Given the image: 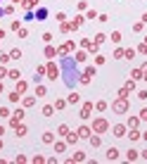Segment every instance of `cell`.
<instances>
[{
  "mask_svg": "<svg viewBox=\"0 0 147 164\" xmlns=\"http://www.w3.org/2000/svg\"><path fill=\"white\" fill-rule=\"evenodd\" d=\"M138 52H143V55H147V45H145V43H143V45L138 48Z\"/></svg>",
  "mask_w": 147,
  "mask_h": 164,
  "instance_id": "50",
  "label": "cell"
},
{
  "mask_svg": "<svg viewBox=\"0 0 147 164\" xmlns=\"http://www.w3.org/2000/svg\"><path fill=\"white\" fill-rule=\"evenodd\" d=\"M88 140H90V145H93V148H97V145L102 143V138H100V133H95V136L90 133V136H88Z\"/></svg>",
  "mask_w": 147,
  "mask_h": 164,
  "instance_id": "14",
  "label": "cell"
},
{
  "mask_svg": "<svg viewBox=\"0 0 147 164\" xmlns=\"http://www.w3.org/2000/svg\"><path fill=\"white\" fill-rule=\"evenodd\" d=\"M52 112H55V105H45L43 107V117H52Z\"/></svg>",
  "mask_w": 147,
  "mask_h": 164,
  "instance_id": "19",
  "label": "cell"
},
{
  "mask_svg": "<svg viewBox=\"0 0 147 164\" xmlns=\"http://www.w3.org/2000/svg\"><path fill=\"white\" fill-rule=\"evenodd\" d=\"M114 57H116V60H121V57H123V50H121V48H119V50H114Z\"/></svg>",
  "mask_w": 147,
  "mask_h": 164,
  "instance_id": "49",
  "label": "cell"
},
{
  "mask_svg": "<svg viewBox=\"0 0 147 164\" xmlns=\"http://www.w3.org/2000/svg\"><path fill=\"white\" fill-rule=\"evenodd\" d=\"M138 98H140V100H147V91H140V93H138Z\"/></svg>",
  "mask_w": 147,
  "mask_h": 164,
  "instance_id": "51",
  "label": "cell"
},
{
  "mask_svg": "<svg viewBox=\"0 0 147 164\" xmlns=\"http://www.w3.org/2000/svg\"><path fill=\"white\" fill-rule=\"evenodd\" d=\"M86 60H88L86 52H76V62H86Z\"/></svg>",
  "mask_w": 147,
  "mask_h": 164,
  "instance_id": "35",
  "label": "cell"
},
{
  "mask_svg": "<svg viewBox=\"0 0 147 164\" xmlns=\"http://www.w3.org/2000/svg\"><path fill=\"white\" fill-rule=\"evenodd\" d=\"M86 19H97V12H95V10H88V14H86Z\"/></svg>",
  "mask_w": 147,
  "mask_h": 164,
  "instance_id": "39",
  "label": "cell"
},
{
  "mask_svg": "<svg viewBox=\"0 0 147 164\" xmlns=\"http://www.w3.org/2000/svg\"><path fill=\"white\" fill-rule=\"evenodd\" d=\"M145 45H147V36H145Z\"/></svg>",
  "mask_w": 147,
  "mask_h": 164,
  "instance_id": "60",
  "label": "cell"
},
{
  "mask_svg": "<svg viewBox=\"0 0 147 164\" xmlns=\"http://www.w3.org/2000/svg\"><path fill=\"white\" fill-rule=\"evenodd\" d=\"M7 79H12V81H19V79H22V71H19V69H10V71H7Z\"/></svg>",
  "mask_w": 147,
  "mask_h": 164,
  "instance_id": "12",
  "label": "cell"
},
{
  "mask_svg": "<svg viewBox=\"0 0 147 164\" xmlns=\"http://www.w3.org/2000/svg\"><path fill=\"white\" fill-rule=\"evenodd\" d=\"M95 76V67H88L86 69V74H81L78 76V83H90V79Z\"/></svg>",
  "mask_w": 147,
  "mask_h": 164,
  "instance_id": "7",
  "label": "cell"
},
{
  "mask_svg": "<svg viewBox=\"0 0 147 164\" xmlns=\"http://www.w3.org/2000/svg\"><path fill=\"white\" fill-rule=\"evenodd\" d=\"M138 124H140V117H131L126 126H128V129H138Z\"/></svg>",
  "mask_w": 147,
  "mask_h": 164,
  "instance_id": "18",
  "label": "cell"
},
{
  "mask_svg": "<svg viewBox=\"0 0 147 164\" xmlns=\"http://www.w3.org/2000/svg\"><path fill=\"white\" fill-rule=\"evenodd\" d=\"M62 107H66V100H55V109H62Z\"/></svg>",
  "mask_w": 147,
  "mask_h": 164,
  "instance_id": "36",
  "label": "cell"
},
{
  "mask_svg": "<svg viewBox=\"0 0 147 164\" xmlns=\"http://www.w3.org/2000/svg\"><path fill=\"white\" fill-rule=\"evenodd\" d=\"M33 5H36V0H24V7H26V10H31Z\"/></svg>",
  "mask_w": 147,
  "mask_h": 164,
  "instance_id": "45",
  "label": "cell"
},
{
  "mask_svg": "<svg viewBox=\"0 0 147 164\" xmlns=\"http://www.w3.org/2000/svg\"><path fill=\"white\" fill-rule=\"evenodd\" d=\"M126 136H128L131 140H138V138H140L143 133H140V131H135V129H131V133H126Z\"/></svg>",
  "mask_w": 147,
  "mask_h": 164,
  "instance_id": "24",
  "label": "cell"
},
{
  "mask_svg": "<svg viewBox=\"0 0 147 164\" xmlns=\"http://www.w3.org/2000/svg\"><path fill=\"white\" fill-rule=\"evenodd\" d=\"M76 140H78V133H74V131L66 133V143H76Z\"/></svg>",
  "mask_w": 147,
  "mask_h": 164,
  "instance_id": "23",
  "label": "cell"
},
{
  "mask_svg": "<svg viewBox=\"0 0 147 164\" xmlns=\"http://www.w3.org/2000/svg\"><path fill=\"white\" fill-rule=\"evenodd\" d=\"M0 117H2V119L10 117V109H7V107H0Z\"/></svg>",
  "mask_w": 147,
  "mask_h": 164,
  "instance_id": "44",
  "label": "cell"
},
{
  "mask_svg": "<svg viewBox=\"0 0 147 164\" xmlns=\"http://www.w3.org/2000/svg\"><path fill=\"white\" fill-rule=\"evenodd\" d=\"M45 57H48V60H52V57H57V50H55V48H52L50 43L45 45Z\"/></svg>",
  "mask_w": 147,
  "mask_h": 164,
  "instance_id": "11",
  "label": "cell"
},
{
  "mask_svg": "<svg viewBox=\"0 0 147 164\" xmlns=\"http://www.w3.org/2000/svg\"><path fill=\"white\" fill-rule=\"evenodd\" d=\"M69 131H71V129H69L66 124H62V126H59V129H57V133H59V136H66V133H69Z\"/></svg>",
  "mask_w": 147,
  "mask_h": 164,
  "instance_id": "30",
  "label": "cell"
},
{
  "mask_svg": "<svg viewBox=\"0 0 147 164\" xmlns=\"http://www.w3.org/2000/svg\"><path fill=\"white\" fill-rule=\"evenodd\" d=\"M10 57H12V60H19V57H22V50H19V48L10 50Z\"/></svg>",
  "mask_w": 147,
  "mask_h": 164,
  "instance_id": "26",
  "label": "cell"
},
{
  "mask_svg": "<svg viewBox=\"0 0 147 164\" xmlns=\"http://www.w3.org/2000/svg\"><path fill=\"white\" fill-rule=\"evenodd\" d=\"M19 98H22V93H17V91H12V93L7 95V100H10V102H19Z\"/></svg>",
  "mask_w": 147,
  "mask_h": 164,
  "instance_id": "21",
  "label": "cell"
},
{
  "mask_svg": "<svg viewBox=\"0 0 147 164\" xmlns=\"http://www.w3.org/2000/svg\"><path fill=\"white\" fill-rule=\"evenodd\" d=\"M0 148H2V140H0Z\"/></svg>",
  "mask_w": 147,
  "mask_h": 164,
  "instance_id": "61",
  "label": "cell"
},
{
  "mask_svg": "<svg viewBox=\"0 0 147 164\" xmlns=\"http://www.w3.org/2000/svg\"><path fill=\"white\" fill-rule=\"evenodd\" d=\"M78 117H81L83 121L93 117V102H83V107H81V114H78Z\"/></svg>",
  "mask_w": 147,
  "mask_h": 164,
  "instance_id": "6",
  "label": "cell"
},
{
  "mask_svg": "<svg viewBox=\"0 0 147 164\" xmlns=\"http://www.w3.org/2000/svg\"><path fill=\"white\" fill-rule=\"evenodd\" d=\"M24 91H26V81L19 79V81H17V93H24Z\"/></svg>",
  "mask_w": 147,
  "mask_h": 164,
  "instance_id": "27",
  "label": "cell"
},
{
  "mask_svg": "<svg viewBox=\"0 0 147 164\" xmlns=\"http://www.w3.org/2000/svg\"><path fill=\"white\" fill-rule=\"evenodd\" d=\"M14 131H17V136H26V126H24V124H19Z\"/></svg>",
  "mask_w": 147,
  "mask_h": 164,
  "instance_id": "32",
  "label": "cell"
},
{
  "mask_svg": "<svg viewBox=\"0 0 147 164\" xmlns=\"http://www.w3.org/2000/svg\"><path fill=\"white\" fill-rule=\"evenodd\" d=\"M2 14H5V10H2V7H0V17H2Z\"/></svg>",
  "mask_w": 147,
  "mask_h": 164,
  "instance_id": "58",
  "label": "cell"
},
{
  "mask_svg": "<svg viewBox=\"0 0 147 164\" xmlns=\"http://www.w3.org/2000/svg\"><path fill=\"white\" fill-rule=\"evenodd\" d=\"M33 162L40 164V162H45V157H43V155H36V157H33Z\"/></svg>",
  "mask_w": 147,
  "mask_h": 164,
  "instance_id": "48",
  "label": "cell"
},
{
  "mask_svg": "<svg viewBox=\"0 0 147 164\" xmlns=\"http://www.w3.org/2000/svg\"><path fill=\"white\" fill-rule=\"evenodd\" d=\"M2 76H7V69H5V67H0V79H2Z\"/></svg>",
  "mask_w": 147,
  "mask_h": 164,
  "instance_id": "52",
  "label": "cell"
},
{
  "mask_svg": "<svg viewBox=\"0 0 147 164\" xmlns=\"http://www.w3.org/2000/svg\"><path fill=\"white\" fill-rule=\"evenodd\" d=\"M33 105H36V98H33V95L24 98V107H33Z\"/></svg>",
  "mask_w": 147,
  "mask_h": 164,
  "instance_id": "29",
  "label": "cell"
},
{
  "mask_svg": "<svg viewBox=\"0 0 147 164\" xmlns=\"http://www.w3.org/2000/svg\"><path fill=\"white\" fill-rule=\"evenodd\" d=\"M143 24H147V12H145V14H143Z\"/></svg>",
  "mask_w": 147,
  "mask_h": 164,
  "instance_id": "54",
  "label": "cell"
},
{
  "mask_svg": "<svg viewBox=\"0 0 147 164\" xmlns=\"http://www.w3.org/2000/svg\"><path fill=\"white\" fill-rule=\"evenodd\" d=\"M131 76H133V81H135V79H143L145 74H143V69H133V74H131Z\"/></svg>",
  "mask_w": 147,
  "mask_h": 164,
  "instance_id": "31",
  "label": "cell"
},
{
  "mask_svg": "<svg viewBox=\"0 0 147 164\" xmlns=\"http://www.w3.org/2000/svg\"><path fill=\"white\" fill-rule=\"evenodd\" d=\"M78 138H88L90 133H93V129H90V126H86V124H83V126H78Z\"/></svg>",
  "mask_w": 147,
  "mask_h": 164,
  "instance_id": "10",
  "label": "cell"
},
{
  "mask_svg": "<svg viewBox=\"0 0 147 164\" xmlns=\"http://www.w3.org/2000/svg\"><path fill=\"white\" fill-rule=\"evenodd\" d=\"M116 157H119V150H116V148H109V150H107V160H109V162H114Z\"/></svg>",
  "mask_w": 147,
  "mask_h": 164,
  "instance_id": "17",
  "label": "cell"
},
{
  "mask_svg": "<svg viewBox=\"0 0 147 164\" xmlns=\"http://www.w3.org/2000/svg\"><path fill=\"white\" fill-rule=\"evenodd\" d=\"M126 157H128V162H135V160H140V150H128Z\"/></svg>",
  "mask_w": 147,
  "mask_h": 164,
  "instance_id": "13",
  "label": "cell"
},
{
  "mask_svg": "<svg viewBox=\"0 0 147 164\" xmlns=\"http://www.w3.org/2000/svg\"><path fill=\"white\" fill-rule=\"evenodd\" d=\"M81 24H83V17H76V19H74V22H71L69 26H71V29H78Z\"/></svg>",
  "mask_w": 147,
  "mask_h": 164,
  "instance_id": "25",
  "label": "cell"
},
{
  "mask_svg": "<svg viewBox=\"0 0 147 164\" xmlns=\"http://www.w3.org/2000/svg\"><path fill=\"white\" fill-rule=\"evenodd\" d=\"M64 150H66L64 143H55V152H64Z\"/></svg>",
  "mask_w": 147,
  "mask_h": 164,
  "instance_id": "37",
  "label": "cell"
},
{
  "mask_svg": "<svg viewBox=\"0 0 147 164\" xmlns=\"http://www.w3.org/2000/svg\"><path fill=\"white\" fill-rule=\"evenodd\" d=\"M140 138H143V140H147V131H145V133H143V136H140Z\"/></svg>",
  "mask_w": 147,
  "mask_h": 164,
  "instance_id": "56",
  "label": "cell"
},
{
  "mask_svg": "<svg viewBox=\"0 0 147 164\" xmlns=\"http://www.w3.org/2000/svg\"><path fill=\"white\" fill-rule=\"evenodd\" d=\"M133 55H135V50H133V48H128V50H123V57H133Z\"/></svg>",
  "mask_w": 147,
  "mask_h": 164,
  "instance_id": "42",
  "label": "cell"
},
{
  "mask_svg": "<svg viewBox=\"0 0 147 164\" xmlns=\"http://www.w3.org/2000/svg\"><path fill=\"white\" fill-rule=\"evenodd\" d=\"M10 60H12V57H10V52H7V55H0V62H2V64H7Z\"/></svg>",
  "mask_w": 147,
  "mask_h": 164,
  "instance_id": "43",
  "label": "cell"
},
{
  "mask_svg": "<svg viewBox=\"0 0 147 164\" xmlns=\"http://www.w3.org/2000/svg\"><path fill=\"white\" fill-rule=\"evenodd\" d=\"M109 38H112L114 43H121V31H114V33H112V36H109Z\"/></svg>",
  "mask_w": 147,
  "mask_h": 164,
  "instance_id": "33",
  "label": "cell"
},
{
  "mask_svg": "<svg viewBox=\"0 0 147 164\" xmlns=\"http://www.w3.org/2000/svg\"><path fill=\"white\" fill-rule=\"evenodd\" d=\"M128 93H131V91H128V88H126V86H123V88H121V91H119V98H128Z\"/></svg>",
  "mask_w": 147,
  "mask_h": 164,
  "instance_id": "38",
  "label": "cell"
},
{
  "mask_svg": "<svg viewBox=\"0 0 147 164\" xmlns=\"http://www.w3.org/2000/svg\"><path fill=\"white\" fill-rule=\"evenodd\" d=\"M112 109L116 112V114H126L128 109H131V105H128V98H119L112 102Z\"/></svg>",
  "mask_w": 147,
  "mask_h": 164,
  "instance_id": "2",
  "label": "cell"
},
{
  "mask_svg": "<svg viewBox=\"0 0 147 164\" xmlns=\"http://www.w3.org/2000/svg\"><path fill=\"white\" fill-rule=\"evenodd\" d=\"M107 107H109V105H107V102H104V100H100V102H97V105H95V109H97V112H104V109H107Z\"/></svg>",
  "mask_w": 147,
  "mask_h": 164,
  "instance_id": "28",
  "label": "cell"
},
{
  "mask_svg": "<svg viewBox=\"0 0 147 164\" xmlns=\"http://www.w3.org/2000/svg\"><path fill=\"white\" fill-rule=\"evenodd\" d=\"M33 17H36V14H33L31 10H29V12H26V14H24V19H26V22H33Z\"/></svg>",
  "mask_w": 147,
  "mask_h": 164,
  "instance_id": "46",
  "label": "cell"
},
{
  "mask_svg": "<svg viewBox=\"0 0 147 164\" xmlns=\"http://www.w3.org/2000/svg\"><path fill=\"white\" fill-rule=\"evenodd\" d=\"M83 160H86V155H83V152H74L69 162H83Z\"/></svg>",
  "mask_w": 147,
  "mask_h": 164,
  "instance_id": "20",
  "label": "cell"
},
{
  "mask_svg": "<svg viewBox=\"0 0 147 164\" xmlns=\"http://www.w3.org/2000/svg\"><path fill=\"white\" fill-rule=\"evenodd\" d=\"M140 121H147V107L140 109Z\"/></svg>",
  "mask_w": 147,
  "mask_h": 164,
  "instance_id": "40",
  "label": "cell"
},
{
  "mask_svg": "<svg viewBox=\"0 0 147 164\" xmlns=\"http://www.w3.org/2000/svg\"><path fill=\"white\" fill-rule=\"evenodd\" d=\"M126 133H128V126L126 124H114L112 126V136H116V138H123Z\"/></svg>",
  "mask_w": 147,
  "mask_h": 164,
  "instance_id": "5",
  "label": "cell"
},
{
  "mask_svg": "<svg viewBox=\"0 0 147 164\" xmlns=\"http://www.w3.org/2000/svg\"><path fill=\"white\" fill-rule=\"evenodd\" d=\"M45 71H48V79H52V81H55V79L59 76V67H57V64H52V62L45 67Z\"/></svg>",
  "mask_w": 147,
  "mask_h": 164,
  "instance_id": "8",
  "label": "cell"
},
{
  "mask_svg": "<svg viewBox=\"0 0 147 164\" xmlns=\"http://www.w3.org/2000/svg\"><path fill=\"white\" fill-rule=\"evenodd\" d=\"M12 29H14V31H19V29H22V22H19V19H14V22H12Z\"/></svg>",
  "mask_w": 147,
  "mask_h": 164,
  "instance_id": "41",
  "label": "cell"
},
{
  "mask_svg": "<svg viewBox=\"0 0 147 164\" xmlns=\"http://www.w3.org/2000/svg\"><path fill=\"white\" fill-rule=\"evenodd\" d=\"M59 76H62V81H64V86L66 88H74L76 83H78V62H76V57H59Z\"/></svg>",
  "mask_w": 147,
  "mask_h": 164,
  "instance_id": "1",
  "label": "cell"
},
{
  "mask_svg": "<svg viewBox=\"0 0 147 164\" xmlns=\"http://www.w3.org/2000/svg\"><path fill=\"white\" fill-rule=\"evenodd\" d=\"M104 60H107V57H102V55H97V57H95V64H104Z\"/></svg>",
  "mask_w": 147,
  "mask_h": 164,
  "instance_id": "47",
  "label": "cell"
},
{
  "mask_svg": "<svg viewBox=\"0 0 147 164\" xmlns=\"http://www.w3.org/2000/svg\"><path fill=\"white\" fill-rule=\"evenodd\" d=\"M22 119H24V109H17L14 114H10V126H12V129H17V126L22 124Z\"/></svg>",
  "mask_w": 147,
  "mask_h": 164,
  "instance_id": "4",
  "label": "cell"
},
{
  "mask_svg": "<svg viewBox=\"0 0 147 164\" xmlns=\"http://www.w3.org/2000/svg\"><path fill=\"white\" fill-rule=\"evenodd\" d=\"M43 143H48V145L55 143V131H45L43 133Z\"/></svg>",
  "mask_w": 147,
  "mask_h": 164,
  "instance_id": "15",
  "label": "cell"
},
{
  "mask_svg": "<svg viewBox=\"0 0 147 164\" xmlns=\"http://www.w3.org/2000/svg\"><path fill=\"white\" fill-rule=\"evenodd\" d=\"M48 14H50V12H48V7H38V10H36V19H38V22L48 19Z\"/></svg>",
  "mask_w": 147,
  "mask_h": 164,
  "instance_id": "9",
  "label": "cell"
},
{
  "mask_svg": "<svg viewBox=\"0 0 147 164\" xmlns=\"http://www.w3.org/2000/svg\"><path fill=\"white\" fill-rule=\"evenodd\" d=\"M43 95H48V88L40 86V83H36V98H43Z\"/></svg>",
  "mask_w": 147,
  "mask_h": 164,
  "instance_id": "16",
  "label": "cell"
},
{
  "mask_svg": "<svg viewBox=\"0 0 147 164\" xmlns=\"http://www.w3.org/2000/svg\"><path fill=\"white\" fill-rule=\"evenodd\" d=\"M140 160H147V150H143V152H140Z\"/></svg>",
  "mask_w": 147,
  "mask_h": 164,
  "instance_id": "53",
  "label": "cell"
},
{
  "mask_svg": "<svg viewBox=\"0 0 147 164\" xmlns=\"http://www.w3.org/2000/svg\"><path fill=\"white\" fill-rule=\"evenodd\" d=\"M78 100H81V95H78V93H71V95L66 98V102H69V105H76Z\"/></svg>",
  "mask_w": 147,
  "mask_h": 164,
  "instance_id": "22",
  "label": "cell"
},
{
  "mask_svg": "<svg viewBox=\"0 0 147 164\" xmlns=\"http://www.w3.org/2000/svg\"><path fill=\"white\" fill-rule=\"evenodd\" d=\"M12 2H22V0H12Z\"/></svg>",
  "mask_w": 147,
  "mask_h": 164,
  "instance_id": "59",
  "label": "cell"
},
{
  "mask_svg": "<svg viewBox=\"0 0 147 164\" xmlns=\"http://www.w3.org/2000/svg\"><path fill=\"white\" fill-rule=\"evenodd\" d=\"M2 38H5V31H2V29H0V40H2Z\"/></svg>",
  "mask_w": 147,
  "mask_h": 164,
  "instance_id": "55",
  "label": "cell"
},
{
  "mask_svg": "<svg viewBox=\"0 0 147 164\" xmlns=\"http://www.w3.org/2000/svg\"><path fill=\"white\" fill-rule=\"evenodd\" d=\"M2 91H5V86H2V81H0V93H2Z\"/></svg>",
  "mask_w": 147,
  "mask_h": 164,
  "instance_id": "57",
  "label": "cell"
},
{
  "mask_svg": "<svg viewBox=\"0 0 147 164\" xmlns=\"http://www.w3.org/2000/svg\"><path fill=\"white\" fill-rule=\"evenodd\" d=\"M104 38H107L104 33H97V36H95V43H97V45H102V43H104Z\"/></svg>",
  "mask_w": 147,
  "mask_h": 164,
  "instance_id": "34",
  "label": "cell"
},
{
  "mask_svg": "<svg viewBox=\"0 0 147 164\" xmlns=\"http://www.w3.org/2000/svg\"><path fill=\"white\" fill-rule=\"evenodd\" d=\"M0 2H2V0H0Z\"/></svg>",
  "mask_w": 147,
  "mask_h": 164,
  "instance_id": "62",
  "label": "cell"
},
{
  "mask_svg": "<svg viewBox=\"0 0 147 164\" xmlns=\"http://www.w3.org/2000/svg\"><path fill=\"white\" fill-rule=\"evenodd\" d=\"M109 129H112V126H109L107 119H102V117H100V119H93V133H107Z\"/></svg>",
  "mask_w": 147,
  "mask_h": 164,
  "instance_id": "3",
  "label": "cell"
}]
</instances>
